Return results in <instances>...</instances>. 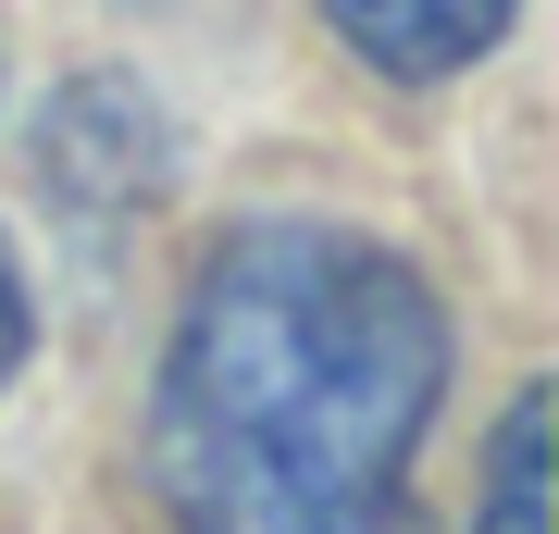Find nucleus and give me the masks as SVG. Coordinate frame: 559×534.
<instances>
[{
    "label": "nucleus",
    "instance_id": "obj_4",
    "mask_svg": "<svg viewBox=\"0 0 559 534\" xmlns=\"http://www.w3.org/2000/svg\"><path fill=\"white\" fill-rule=\"evenodd\" d=\"M473 534H547V397H535V385L510 397L498 448H485V510H473Z\"/></svg>",
    "mask_w": 559,
    "mask_h": 534
},
{
    "label": "nucleus",
    "instance_id": "obj_1",
    "mask_svg": "<svg viewBox=\"0 0 559 534\" xmlns=\"http://www.w3.org/2000/svg\"><path fill=\"white\" fill-rule=\"evenodd\" d=\"M448 385V311L348 224H249L200 261L150 411L162 497H399Z\"/></svg>",
    "mask_w": 559,
    "mask_h": 534
},
{
    "label": "nucleus",
    "instance_id": "obj_3",
    "mask_svg": "<svg viewBox=\"0 0 559 534\" xmlns=\"http://www.w3.org/2000/svg\"><path fill=\"white\" fill-rule=\"evenodd\" d=\"M175 534H436L411 497H175Z\"/></svg>",
    "mask_w": 559,
    "mask_h": 534
},
{
    "label": "nucleus",
    "instance_id": "obj_2",
    "mask_svg": "<svg viewBox=\"0 0 559 534\" xmlns=\"http://www.w3.org/2000/svg\"><path fill=\"white\" fill-rule=\"evenodd\" d=\"M510 13L522 0H323V25H336L373 75H399V87H436L460 62H485Z\"/></svg>",
    "mask_w": 559,
    "mask_h": 534
},
{
    "label": "nucleus",
    "instance_id": "obj_5",
    "mask_svg": "<svg viewBox=\"0 0 559 534\" xmlns=\"http://www.w3.org/2000/svg\"><path fill=\"white\" fill-rule=\"evenodd\" d=\"M13 360H25V286H13V261H0V385H13Z\"/></svg>",
    "mask_w": 559,
    "mask_h": 534
}]
</instances>
